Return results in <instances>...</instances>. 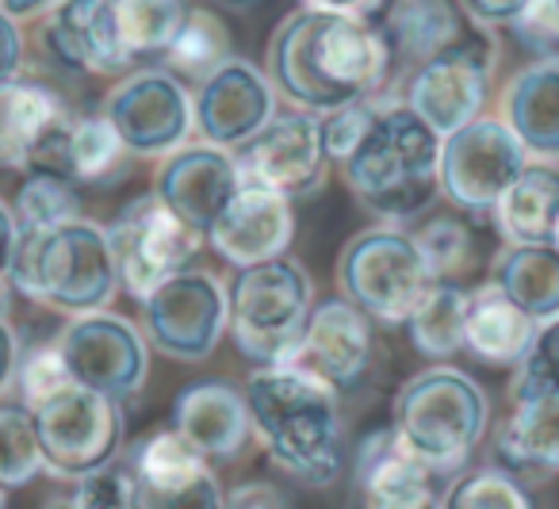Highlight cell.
<instances>
[{"instance_id":"6da1fadb","label":"cell","mask_w":559,"mask_h":509,"mask_svg":"<svg viewBox=\"0 0 559 509\" xmlns=\"http://www.w3.org/2000/svg\"><path fill=\"white\" fill-rule=\"evenodd\" d=\"M388 39L368 20L296 12L269 43V81L296 111L330 116L349 104L372 100L391 78Z\"/></svg>"},{"instance_id":"7a4b0ae2","label":"cell","mask_w":559,"mask_h":509,"mask_svg":"<svg viewBox=\"0 0 559 509\" xmlns=\"http://www.w3.org/2000/svg\"><path fill=\"white\" fill-rule=\"evenodd\" d=\"M253 437L292 483L322 490L345 467L342 391L299 364H261L246 376Z\"/></svg>"},{"instance_id":"3957f363","label":"cell","mask_w":559,"mask_h":509,"mask_svg":"<svg viewBox=\"0 0 559 509\" xmlns=\"http://www.w3.org/2000/svg\"><path fill=\"white\" fill-rule=\"evenodd\" d=\"M357 203L383 226H406L441 196V134L403 100H376L360 146L342 162Z\"/></svg>"},{"instance_id":"277c9868","label":"cell","mask_w":559,"mask_h":509,"mask_svg":"<svg viewBox=\"0 0 559 509\" xmlns=\"http://www.w3.org/2000/svg\"><path fill=\"white\" fill-rule=\"evenodd\" d=\"M391 410L395 445L429 475H460L490 425L487 391L452 364H433L411 376Z\"/></svg>"},{"instance_id":"5b68a950","label":"cell","mask_w":559,"mask_h":509,"mask_svg":"<svg viewBox=\"0 0 559 509\" xmlns=\"http://www.w3.org/2000/svg\"><path fill=\"white\" fill-rule=\"evenodd\" d=\"M9 284L66 318L108 310L119 292L108 226L81 215L55 230L20 234Z\"/></svg>"},{"instance_id":"8992f818","label":"cell","mask_w":559,"mask_h":509,"mask_svg":"<svg viewBox=\"0 0 559 509\" xmlns=\"http://www.w3.org/2000/svg\"><path fill=\"white\" fill-rule=\"evenodd\" d=\"M314 310L311 272L292 257L238 269L230 284V338L246 360L292 364Z\"/></svg>"},{"instance_id":"52a82bcc","label":"cell","mask_w":559,"mask_h":509,"mask_svg":"<svg viewBox=\"0 0 559 509\" xmlns=\"http://www.w3.org/2000/svg\"><path fill=\"white\" fill-rule=\"evenodd\" d=\"M334 280L342 299L380 325H403L421 295L437 284L414 234L383 223L345 241Z\"/></svg>"},{"instance_id":"ba28073f","label":"cell","mask_w":559,"mask_h":509,"mask_svg":"<svg viewBox=\"0 0 559 509\" xmlns=\"http://www.w3.org/2000/svg\"><path fill=\"white\" fill-rule=\"evenodd\" d=\"M35 433H39L43 471L55 478L78 483L88 471L116 463L123 448V402L81 383H66L55 399L32 410Z\"/></svg>"},{"instance_id":"9c48e42d","label":"cell","mask_w":559,"mask_h":509,"mask_svg":"<svg viewBox=\"0 0 559 509\" xmlns=\"http://www.w3.org/2000/svg\"><path fill=\"white\" fill-rule=\"evenodd\" d=\"M230 330V287L207 269H185L142 299V333L150 348L173 360H207Z\"/></svg>"},{"instance_id":"30bf717a","label":"cell","mask_w":559,"mask_h":509,"mask_svg":"<svg viewBox=\"0 0 559 509\" xmlns=\"http://www.w3.org/2000/svg\"><path fill=\"white\" fill-rule=\"evenodd\" d=\"M104 119L116 127L123 150L134 157H169L188 146L195 131L192 93L162 66L119 78V85L104 96Z\"/></svg>"},{"instance_id":"8fae6325","label":"cell","mask_w":559,"mask_h":509,"mask_svg":"<svg viewBox=\"0 0 559 509\" xmlns=\"http://www.w3.org/2000/svg\"><path fill=\"white\" fill-rule=\"evenodd\" d=\"M111 253H116L119 287L134 299H146L162 280L192 269L203 249V234L185 226L154 192L131 200L108 226Z\"/></svg>"},{"instance_id":"7c38bea8","label":"cell","mask_w":559,"mask_h":509,"mask_svg":"<svg viewBox=\"0 0 559 509\" xmlns=\"http://www.w3.org/2000/svg\"><path fill=\"white\" fill-rule=\"evenodd\" d=\"M55 345L73 383L108 394L116 402L139 394L150 376L146 333L116 310H93V315L70 318Z\"/></svg>"},{"instance_id":"4fadbf2b","label":"cell","mask_w":559,"mask_h":509,"mask_svg":"<svg viewBox=\"0 0 559 509\" xmlns=\"http://www.w3.org/2000/svg\"><path fill=\"white\" fill-rule=\"evenodd\" d=\"M528 165L521 142L495 116H479L441 139V196L460 211L483 215Z\"/></svg>"},{"instance_id":"5bb4252c","label":"cell","mask_w":559,"mask_h":509,"mask_svg":"<svg viewBox=\"0 0 559 509\" xmlns=\"http://www.w3.org/2000/svg\"><path fill=\"white\" fill-rule=\"evenodd\" d=\"M234 162L246 185L272 188L284 200H307L326 185L330 173L322 116H311V111L272 116V123L257 139L234 150Z\"/></svg>"},{"instance_id":"9a60e30c","label":"cell","mask_w":559,"mask_h":509,"mask_svg":"<svg viewBox=\"0 0 559 509\" xmlns=\"http://www.w3.org/2000/svg\"><path fill=\"white\" fill-rule=\"evenodd\" d=\"M490 70H495V47L472 43L464 35L456 47L441 50L411 73L403 104L426 119L441 139H449L483 116L490 100Z\"/></svg>"},{"instance_id":"2e32d148","label":"cell","mask_w":559,"mask_h":509,"mask_svg":"<svg viewBox=\"0 0 559 509\" xmlns=\"http://www.w3.org/2000/svg\"><path fill=\"white\" fill-rule=\"evenodd\" d=\"M276 116V88L269 73L257 70L246 58H226L211 78L195 85L192 119L195 134L207 146L241 150L249 139L264 131Z\"/></svg>"},{"instance_id":"e0dca14e","label":"cell","mask_w":559,"mask_h":509,"mask_svg":"<svg viewBox=\"0 0 559 509\" xmlns=\"http://www.w3.org/2000/svg\"><path fill=\"white\" fill-rule=\"evenodd\" d=\"M241 173L230 150L207 146H180L177 154L162 157L154 177V196L195 234H207L226 203L238 196Z\"/></svg>"},{"instance_id":"ac0fdd59","label":"cell","mask_w":559,"mask_h":509,"mask_svg":"<svg viewBox=\"0 0 559 509\" xmlns=\"http://www.w3.org/2000/svg\"><path fill=\"white\" fill-rule=\"evenodd\" d=\"M203 238L226 264L253 269V264L288 257L292 241H296V211H292V200H284L272 188L241 180L238 196L226 203V211Z\"/></svg>"},{"instance_id":"d6986e66","label":"cell","mask_w":559,"mask_h":509,"mask_svg":"<svg viewBox=\"0 0 559 509\" xmlns=\"http://www.w3.org/2000/svg\"><path fill=\"white\" fill-rule=\"evenodd\" d=\"M39 39L62 70L93 78L131 70V58L119 47L111 0H58L43 16Z\"/></svg>"},{"instance_id":"ffe728a7","label":"cell","mask_w":559,"mask_h":509,"mask_svg":"<svg viewBox=\"0 0 559 509\" xmlns=\"http://www.w3.org/2000/svg\"><path fill=\"white\" fill-rule=\"evenodd\" d=\"M337 391H349L372 364V322L353 303L326 299L307 318L296 360Z\"/></svg>"},{"instance_id":"44dd1931","label":"cell","mask_w":559,"mask_h":509,"mask_svg":"<svg viewBox=\"0 0 559 509\" xmlns=\"http://www.w3.org/2000/svg\"><path fill=\"white\" fill-rule=\"evenodd\" d=\"M437 475L395 445V433L376 429L357 448V509H441Z\"/></svg>"},{"instance_id":"7402d4cb","label":"cell","mask_w":559,"mask_h":509,"mask_svg":"<svg viewBox=\"0 0 559 509\" xmlns=\"http://www.w3.org/2000/svg\"><path fill=\"white\" fill-rule=\"evenodd\" d=\"M173 429L192 440L207 460H234L253 440L246 394L230 383H192L173 402Z\"/></svg>"},{"instance_id":"603a6c76","label":"cell","mask_w":559,"mask_h":509,"mask_svg":"<svg viewBox=\"0 0 559 509\" xmlns=\"http://www.w3.org/2000/svg\"><path fill=\"white\" fill-rule=\"evenodd\" d=\"M502 119L528 162L559 165V58H540L510 78Z\"/></svg>"},{"instance_id":"cb8c5ba5","label":"cell","mask_w":559,"mask_h":509,"mask_svg":"<svg viewBox=\"0 0 559 509\" xmlns=\"http://www.w3.org/2000/svg\"><path fill=\"white\" fill-rule=\"evenodd\" d=\"M490 218L510 249L551 246V226L559 218V165L528 162L498 196Z\"/></svg>"},{"instance_id":"d4e9b609","label":"cell","mask_w":559,"mask_h":509,"mask_svg":"<svg viewBox=\"0 0 559 509\" xmlns=\"http://www.w3.org/2000/svg\"><path fill=\"white\" fill-rule=\"evenodd\" d=\"M383 39L391 62L414 66L437 58L464 39V12L456 0H391L383 4Z\"/></svg>"},{"instance_id":"484cf974","label":"cell","mask_w":559,"mask_h":509,"mask_svg":"<svg viewBox=\"0 0 559 509\" xmlns=\"http://www.w3.org/2000/svg\"><path fill=\"white\" fill-rule=\"evenodd\" d=\"M495 455L513 478L559 475V399H518L502 429L495 433Z\"/></svg>"},{"instance_id":"4316f807","label":"cell","mask_w":559,"mask_h":509,"mask_svg":"<svg viewBox=\"0 0 559 509\" xmlns=\"http://www.w3.org/2000/svg\"><path fill=\"white\" fill-rule=\"evenodd\" d=\"M73 111L55 88L39 81H4L0 85V169H27L35 146L66 123Z\"/></svg>"},{"instance_id":"83f0119b","label":"cell","mask_w":559,"mask_h":509,"mask_svg":"<svg viewBox=\"0 0 559 509\" xmlns=\"http://www.w3.org/2000/svg\"><path fill=\"white\" fill-rule=\"evenodd\" d=\"M536 322L490 280L467 295V325H464V348L483 364L495 368H513L533 345Z\"/></svg>"},{"instance_id":"f1b7e54d","label":"cell","mask_w":559,"mask_h":509,"mask_svg":"<svg viewBox=\"0 0 559 509\" xmlns=\"http://www.w3.org/2000/svg\"><path fill=\"white\" fill-rule=\"evenodd\" d=\"M495 284L536 325L559 318V253L551 246L506 249L495 264Z\"/></svg>"},{"instance_id":"f546056e","label":"cell","mask_w":559,"mask_h":509,"mask_svg":"<svg viewBox=\"0 0 559 509\" xmlns=\"http://www.w3.org/2000/svg\"><path fill=\"white\" fill-rule=\"evenodd\" d=\"M467 287H456L452 280H437L418 307L406 318L411 345L429 360H449L452 353L464 348V325H467Z\"/></svg>"},{"instance_id":"4dcf8cb0","label":"cell","mask_w":559,"mask_h":509,"mask_svg":"<svg viewBox=\"0 0 559 509\" xmlns=\"http://www.w3.org/2000/svg\"><path fill=\"white\" fill-rule=\"evenodd\" d=\"M230 55V32L226 24L215 16V12L203 9H188L180 32L173 35V43L162 55V70H169L173 78L180 81H195L200 85L203 78L218 70Z\"/></svg>"},{"instance_id":"1f68e13d","label":"cell","mask_w":559,"mask_h":509,"mask_svg":"<svg viewBox=\"0 0 559 509\" xmlns=\"http://www.w3.org/2000/svg\"><path fill=\"white\" fill-rule=\"evenodd\" d=\"M119 47L131 58H162L188 16L185 0H111Z\"/></svg>"},{"instance_id":"d6a6232c","label":"cell","mask_w":559,"mask_h":509,"mask_svg":"<svg viewBox=\"0 0 559 509\" xmlns=\"http://www.w3.org/2000/svg\"><path fill=\"white\" fill-rule=\"evenodd\" d=\"M203 471H211V460L192 445L185 440L177 429H154L150 437L139 440L134 448V467L131 475L139 483H150V486H185L192 478H200Z\"/></svg>"},{"instance_id":"836d02e7","label":"cell","mask_w":559,"mask_h":509,"mask_svg":"<svg viewBox=\"0 0 559 509\" xmlns=\"http://www.w3.org/2000/svg\"><path fill=\"white\" fill-rule=\"evenodd\" d=\"M12 215L20 223V234H43L73 223V218H81L78 185L66 177H50V173H27L16 203H12Z\"/></svg>"},{"instance_id":"e575fe53","label":"cell","mask_w":559,"mask_h":509,"mask_svg":"<svg viewBox=\"0 0 559 509\" xmlns=\"http://www.w3.org/2000/svg\"><path fill=\"white\" fill-rule=\"evenodd\" d=\"M127 150L119 142L116 127L104 116L73 119L70 131V180L73 185H100L111 180L123 165Z\"/></svg>"},{"instance_id":"d590c367","label":"cell","mask_w":559,"mask_h":509,"mask_svg":"<svg viewBox=\"0 0 559 509\" xmlns=\"http://www.w3.org/2000/svg\"><path fill=\"white\" fill-rule=\"evenodd\" d=\"M441 509H536L521 478L502 467H472L452 475L441 494Z\"/></svg>"},{"instance_id":"8d00e7d4","label":"cell","mask_w":559,"mask_h":509,"mask_svg":"<svg viewBox=\"0 0 559 509\" xmlns=\"http://www.w3.org/2000/svg\"><path fill=\"white\" fill-rule=\"evenodd\" d=\"M43 471L39 433L27 406H0V490L27 486Z\"/></svg>"},{"instance_id":"74e56055","label":"cell","mask_w":559,"mask_h":509,"mask_svg":"<svg viewBox=\"0 0 559 509\" xmlns=\"http://www.w3.org/2000/svg\"><path fill=\"white\" fill-rule=\"evenodd\" d=\"M510 399H559V318L536 325L533 345L513 364Z\"/></svg>"},{"instance_id":"f35d334b","label":"cell","mask_w":559,"mask_h":509,"mask_svg":"<svg viewBox=\"0 0 559 509\" xmlns=\"http://www.w3.org/2000/svg\"><path fill=\"white\" fill-rule=\"evenodd\" d=\"M414 241H418L433 280H456L472 264V230L456 218H433L414 234Z\"/></svg>"},{"instance_id":"ab89813d","label":"cell","mask_w":559,"mask_h":509,"mask_svg":"<svg viewBox=\"0 0 559 509\" xmlns=\"http://www.w3.org/2000/svg\"><path fill=\"white\" fill-rule=\"evenodd\" d=\"M66 383H73V379H70V371H66V360H62V353H58L55 341L20 353L16 387H20V399H24L27 410H35L47 399H55Z\"/></svg>"},{"instance_id":"60d3db41","label":"cell","mask_w":559,"mask_h":509,"mask_svg":"<svg viewBox=\"0 0 559 509\" xmlns=\"http://www.w3.org/2000/svg\"><path fill=\"white\" fill-rule=\"evenodd\" d=\"M223 498L226 494L215 471H203L185 486H150L134 478L131 509H223Z\"/></svg>"},{"instance_id":"b9f144b4","label":"cell","mask_w":559,"mask_h":509,"mask_svg":"<svg viewBox=\"0 0 559 509\" xmlns=\"http://www.w3.org/2000/svg\"><path fill=\"white\" fill-rule=\"evenodd\" d=\"M131 498H134L131 467L108 463V467L88 471V475L78 478L70 506L73 509H131Z\"/></svg>"},{"instance_id":"7bdbcfd3","label":"cell","mask_w":559,"mask_h":509,"mask_svg":"<svg viewBox=\"0 0 559 509\" xmlns=\"http://www.w3.org/2000/svg\"><path fill=\"white\" fill-rule=\"evenodd\" d=\"M372 111H376V100H360V104H349V108H337V111H330V116H322V139H326L330 165H342L345 157L360 146L368 123H372Z\"/></svg>"},{"instance_id":"ee69618b","label":"cell","mask_w":559,"mask_h":509,"mask_svg":"<svg viewBox=\"0 0 559 509\" xmlns=\"http://www.w3.org/2000/svg\"><path fill=\"white\" fill-rule=\"evenodd\" d=\"M528 4L533 0H460V12L479 27H502L513 24Z\"/></svg>"},{"instance_id":"f6af8a7d","label":"cell","mask_w":559,"mask_h":509,"mask_svg":"<svg viewBox=\"0 0 559 509\" xmlns=\"http://www.w3.org/2000/svg\"><path fill=\"white\" fill-rule=\"evenodd\" d=\"M24 55H27L24 32H20V24L9 16V12H0V85L20 78Z\"/></svg>"},{"instance_id":"bcb514c9","label":"cell","mask_w":559,"mask_h":509,"mask_svg":"<svg viewBox=\"0 0 559 509\" xmlns=\"http://www.w3.org/2000/svg\"><path fill=\"white\" fill-rule=\"evenodd\" d=\"M223 509H288V501L272 483H241L223 498Z\"/></svg>"},{"instance_id":"7dc6e473","label":"cell","mask_w":559,"mask_h":509,"mask_svg":"<svg viewBox=\"0 0 559 509\" xmlns=\"http://www.w3.org/2000/svg\"><path fill=\"white\" fill-rule=\"evenodd\" d=\"M307 12H326V16H349V20H372L388 0H299Z\"/></svg>"},{"instance_id":"c3c4849f","label":"cell","mask_w":559,"mask_h":509,"mask_svg":"<svg viewBox=\"0 0 559 509\" xmlns=\"http://www.w3.org/2000/svg\"><path fill=\"white\" fill-rule=\"evenodd\" d=\"M16 364H20V338L9 318L0 315V394L9 391V383L16 379Z\"/></svg>"},{"instance_id":"681fc988","label":"cell","mask_w":559,"mask_h":509,"mask_svg":"<svg viewBox=\"0 0 559 509\" xmlns=\"http://www.w3.org/2000/svg\"><path fill=\"white\" fill-rule=\"evenodd\" d=\"M16 246H20V223H16V215H12L9 203L0 200V280H9Z\"/></svg>"},{"instance_id":"f907efd6","label":"cell","mask_w":559,"mask_h":509,"mask_svg":"<svg viewBox=\"0 0 559 509\" xmlns=\"http://www.w3.org/2000/svg\"><path fill=\"white\" fill-rule=\"evenodd\" d=\"M55 4H58V0H0V12H9L16 24H24V20L47 16Z\"/></svg>"},{"instance_id":"816d5d0a","label":"cell","mask_w":559,"mask_h":509,"mask_svg":"<svg viewBox=\"0 0 559 509\" xmlns=\"http://www.w3.org/2000/svg\"><path fill=\"white\" fill-rule=\"evenodd\" d=\"M223 9H234V12H246V9H253L257 0H218Z\"/></svg>"},{"instance_id":"f5cc1de1","label":"cell","mask_w":559,"mask_h":509,"mask_svg":"<svg viewBox=\"0 0 559 509\" xmlns=\"http://www.w3.org/2000/svg\"><path fill=\"white\" fill-rule=\"evenodd\" d=\"M43 509H73V506H70V498H55V501H47Z\"/></svg>"},{"instance_id":"db71d44e","label":"cell","mask_w":559,"mask_h":509,"mask_svg":"<svg viewBox=\"0 0 559 509\" xmlns=\"http://www.w3.org/2000/svg\"><path fill=\"white\" fill-rule=\"evenodd\" d=\"M551 249L559 253V218H556V226H551Z\"/></svg>"},{"instance_id":"11a10c76","label":"cell","mask_w":559,"mask_h":509,"mask_svg":"<svg viewBox=\"0 0 559 509\" xmlns=\"http://www.w3.org/2000/svg\"><path fill=\"white\" fill-rule=\"evenodd\" d=\"M4 284H9V280H0V315H4Z\"/></svg>"},{"instance_id":"9f6ffc18","label":"cell","mask_w":559,"mask_h":509,"mask_svg":"<svg viewBox=\"0 0 559 509\" xmlns=\"http://www.w3.org/2000/svg\"><path fill=\"white\" fill-rule=\"evenodd\" d=\"M0 509H9V501H4V490H0Z\"/></svg>"},{"instance_id":"6f0895ef","label":"cell","mask_w":559,"mask_h":509,"mask_svg":"<svg viewBox=\"0 0 559 509\" xmlns=\"http://www.w3.org/2000/svg\"><path fill=\"white\" fill-rule=\"evenodd\" d=\"M556 16H559V0H556Z\"/></svg>"}]
</instances>
